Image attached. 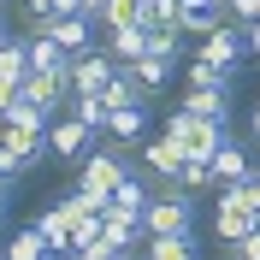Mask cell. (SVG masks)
<instances>
[{
	"label": "cell",
	"instance_id": "obj_1",
	"mask_svg": "<svg viewBox=\"0 0 260 260\" xmlns=\"http://www.w3.org/2000/svg\"><path fill=\"white\" fill-rule=\"evenodd\" d=\"M254 219H260V195H254V183H219V213H213V237L219 243H243L248 231H254Z\"/></svg>",
	"mask_w": 260,
	"mask_h": 260
},
{
	"label": "cell",
	"instance_id": "obj_2",
	"mask_svg": "<svg viewBox=\"0 0 260 260\" xmlns=\"http://www.w3.org/2000/svg\"><path fill=\"white\" fill-rule=\"evenodd\" d=\"M142 231H148V237H189V231H195V195L183 189V183H166V189L148 201Z\"/></svg>",
	"mask_w": 260,
	"mask_h": 260
},
{
	"label": "cell",
	"instance_id": "obj_3",
	"mask_svg": "<svg viewBox=\"0 0 260 260\" xmlns=\"http://www.w3.org/2000/svg\"><path fill=\"white\" fill-rule=\"evenodd\" d=\"M166 136H178V142L189 148V160H207L213 166V154L225 148L231 124H219V118H195L189 107H172V113H166Z\"/></svg>",
	"mask_w": 260,
	"mask_h": 260
},
{
	"label": "cell",
	"instance_id": "obj_4",
	"mask_svg": "<svg viewBox=\"0 0 260 260\" xmlns=\"http://www.w3.org/2000/svg\"><path fill=\"white\" fill-rule=\"evenodd\" d=\"M124 178H130V148L113 142V136L95 142V148H89V160L77 166V183H83V189H95V195H113Z\"/></svg>",
	"mask_w": 260,
	"mask_h": 260
},
{
	"label": "cell",
	"instance_id": "obj_5",
	"mask_svg": "<svg viewBox=\"0 0 260 260\" xmlns=\"http://www.w3.org/2000/svg\"><path fill=\"white\" fill-rule=\"evenodd\" d=\"M89 148H95V130L83 124V118H71V113L53 118V130H48V160H59V166H83V160H89Z\"/></svg>",
	"mask_w": 260,
	"mask_h": 260
},
{
	"label": "cell",
	"instance_id": "obj_6",
	"mask_svg": "<svg viewBox=\"0 0 260 260\" xmlns=\"http://www.w3.org/2000/svg\"><path fill=\"white\" fill-rule=\"evenodd\" d=\"M36 160H48V142L42 136H24V130H12V124H0V178H24Z\"/></svg>",
	"mask_w": 260,
	"mask_h": 260
},
{
	"label": "cell",
	"instance_id": "obj_7",
	"mask_svg": "<svg viewBox=\"0 0 260 260\" xmlns=\"http://www.w3.org/2000/svg\"><path fill=\"white\" fill-rule=\"evenodd\" d=\"M113 53L107 48H89V53H71V95H107L113 83Z\"/></svg>",
	"mask_w": 260,
	"mask_h": 260
},
{
	"label": "cell",
	"instance_id": "obj_8",
	"mask_svg": "<svg viewBox=\"0 0 260 260\" xmlns=\"http://www.w3.org/2000/svg\"><path fill=\"white\" fill-rule=\"evenodd\" d=\"M136 154H142V166H148V172H154L160 183H178L183 160H189V148H183L178 136H166V130H160V136H148V142L136 148Z\"/></svg>",
	"mask_w": 260,
	"mask_h": 260
},
{
	"label": "cell",
	"instance_id": "obj_9",
	"mask_svg": "<svg viewBox=\"0 0 260 260\" xmlns=\"http://www.w3.org/2000/svg\"><path fill=\"white\" fill-rule=\"evenodd\" d=\"M101 48L113 53V65H136L148 53V24H124V30H107V42Z\"/></svg>",
	"mask_w": 260,
	"mask_h": 260
},
{
	"label": "cell",
	"instance_id": "obj_10",
	"mask_svg": "<svg viewBox=\"0 0 260 260\" xmlns=\"http://www.w3.org/2000/svg\"><path fill=\"white\" fill-rule=\"evenodd\" d=\"M213 178H219V183H243V178H254V166H248V148L237 142V136H225V148L213 154Z\"/></svg>",
	"mask_w": 260,
	"mask_h": 260
},
{
	"label": "cell",
	"instance_id": "obj_11",
	"mask_svg": "<svg viewBox=\"0 0 260 260\" xmlns=\"http://www.w3.org/2000/svg\"><path fill=\"white\" fill-rule=\"evenodd\" d=\"M107 136L124 148H136L148 136V107H113V118H107Z\"/></svg>",
	"mask_w": 260,
	"mask_h": 260
},
{
	"label": "cell",
	"instance_id": "obj_12",
	"mask_svg": "<svg viewBox=\"0 0 260 260\" xmlns=\"http://www.w3.org/2000/svg\"><path fill=\"white\" fill-rule=\"evenodd\" d=\"M178 107H189L195 118H219V124H231V89H189Z\"/></svg>",
	"mask_w": 260,
	"mask_h": 260
},
{
	"label": "cell",
	"instance_id": "obj_13",
	"mask_svg": "<svg viewBox=\"0 0 260 260\" xmlns=\"http://www.w3.org/2000/svg\"><path fill=\"white\" fill-rule=\"evenodd\" d=\"M148 201H154V189H148L136 172H130V178L118 183L113 195H107V207H113V213H130V219H142V213H148Z\"/></svg>",
	"mask_w": 260,
	"mask_h": 260
},
{
	"label": "cell",
	"instance_id": "obj_14",
	"mask_svg": "<svg viewBox=\"0 0 260 260\" xmlns=\"http://www.w3.org/2000/svg\"><path fill=\"white\" fill-rule=\"evenodd\" d=\"M36 231H42V243H48L53 254H71V219H65L59 207H42V213H36Z\"/></svg>",
	"mask_w": 260,
	"mask_h": 260
},
{
	"label": "cell",
	"instance_id": "obj_15",
	"mask_svg": "<svg viewBox=\"0 0 260 260\" xmlns=\"http://www.w3.org/2000/svg\"><path fill=\"white\" fill-rule=\"evenodd\" d=\"M6 124H12V130H24V136H42V142H48V130H53V113L18 95V107H12V118H6Z\"/></svg>",
	"mask_w": 260,
	"mask_h": 260
},
{
	"label": "cell",
	"instance_id": "obj_16",
	"mask_svg": "<svg viewBox=\"0 0 260 260\" xmlns=\"http://www.w3.org/2000/svg\"><path fill=\"white\" fill-rule=\"evenodd\" d=\"M0 77L6 83L30 77V42H24V36H6V42H0Z\"/></svg>",
	"mask_w": 260,
	"mask_h": 260
},
{
	"label": "cell",
	"instance_id": "obj_17",
	"mask_svg": "<svg viewBox=\"0 0 260 260\" xmlns=\"http://www.w3.org/2000/svg\"><path fill=\"white\" fill-rule=\"evenodd\" d=\"M183 77H189V89H231V77H237V71H225V65H213V59H201V53H195V59L183 65Z\"/></svg>",
	"mask_w": 260,
	"mask_h": 260
},
{
	"label": "cell",
	"instance_id": "obj_18",
	"mask_svg": "<svg viewBox=\"0 0 260 260\" xmlns=\"http://www.w3.org/2000/svg\"><path fill=\"white\" fill-rule=\"evenodd\" d=\"M130 71H136V83H142L148 95H160L166 83H172V59H166V53H142V59L130 65Z\"/></svg>",
	"mask_w": 260,
	"mask_h": 260
},
{
	"label": "cell",
	"instance_id": "obj_19",
	"mask_svg": "<svg viewBox=\"0 0 260 260\" xmlns=\"http://www.w3.org/2000/svg\"><path fill=\"white\" fill-rule=\"evenodd\" d=\"M65 113H71V118H83L95 136H107V118H113V107H107L101 95H71V107H65Z\"/></svg>",
	"mask_w": 260,
	"mask_h": 260
},
{
	"label": "cell",
	"instance_id": "obj_20",
	"mask_svg": "<svg viewBox=\"0 0 260 260\" xmlns=\"http://www.w3.org/2000/svg\"><path fill=\"white\" fill-rule=\"evenodd\" d=\"M6 260H59L48 243H42V231H12V243H6Z\"/></svg>",
	"mask_w": 260,
	"mask_h": 260
},
{
	"label": "cell",
	"instance_id": "obj_21",
	"mask_svg": "<svg viewBox=\"0 0 260 260\" xmlns=\"http://www.w3.org/2000/svg\"><path fill=\"white\" fill-rule=\"evenodd\" d=\"M142 254L148 260H195V231L189 237H148Z\"/></svg>",
	"mask_w": 260,
	"mask_h": 260
},
{
	"label": "cell",
	"instance_id": "obj_22",
	"mask_svg": "<svg viewBox=\"0 0 260 260\" xmlns=\"http://www.w3.org/2000/svg\"><path fill=\"white\" fill-rule=\"evenodd\" d=\"M24 42H30V65H36V71H59V65H71V53H65L53 36H24Z\"/></svg>",
	"mask_w": 260,
	"mask_h": 260
},
{
	"label": "cell",
	"instance_id": "obj_23",
	"mask_svg": "<svg viewBox=\"0 0 260 260\" xmlns=\"http://www.w3.org/2000/svg\"><path fill=\"white\" fill-rule=\"evenodd\" d=\"M107 30H124V24H142V0H107V12H101Z\"/></svg>",
	"mask_w": 260,
	"mask_h": 260
},
{
	"label": "cell",
	"instance_id": "obj_24",
	"mask_svg": "<svg viewBox=\"0 0 260 260\" xmlns=\"http://www.w3.org/2000/svg\"><path fill=\"white\" fill-rule=\"evenodd\" d=\"M178 183H183V189H213V183H219V178H213V166L207 160H183V172H178Z\"/></svg>",
	"mask_w": 260,
	"mask_h": 260
},
{
	"label": "cell",
	"instance_id": "obj_25",
	"mask_svg": "<svg viewBox=\"0 0 260 260\" xmlns=\"http://www.w3.org/2000/svg\"><path fill=\"white\" fill-rule=\"evenodd\" d=\"M231 260H260V219H254V231L243 243H231Z\"/></svg>",
	"mask_w": 260,
	"mask_h": 260
},
{
	"label": "cell",
	"instance_id": "obj_26",
	"mask_svg": "<svg viewBox=\"0 0 260 260\" xmlns=\"http://www.w3.org/2000/svg\"><path fill=\"white\" fill-rule=\"evenodd\" d=\"M12 107H18V83H6V77H0V124L12 118Z\"/></svg>",
	"mask_w": 260,
	"mask_h": 260
},
{
	"label": "cell",
	"instance_id": "obj_27",
	"mask_svg": "<svg viewBox=\"0 0 260 260\" xmlns=\"http://www.w3.org/2000/svg\"><path fill=\"white\" fill-rule=\"evenodd\" d=\"M243 42H248V65H260V24H248Z\"/></svg>",
	"mask_w": 260,
	"mask_h": 260
},
{
	"label": "cell",
	"instance_id": "obj_28",
	"mask_svg": "<svg viewBox=\"0 0 260 260\" xmlns=\"http://www.w3.org/2000/svg\"><path fill=\"white\" fill-rule=\"evenodd\" d=\"M24 12H30V18H48V12H53V0H24Z\"/></svg>",
	"mask_w": 260,
	"mask_h": 260
},
{
	"label": "cell",
	"instance_id": "obj_29",
	"mask_svg": "<svg viewBox=\"0 0 260 260\" xmlns=\"http://www.w3.org/2000/svg\"><path fill=\"white\" fill-rule=\"evenodd\" d=\"M101 12H107V0H83V18H95V24H101Z\"/></svg>",
	"mask_w": 260,
	"mask_h": 260
},
{
	"label": "cell",
	"instance_id": "obj_30",
	"mask_svg": "<svg viewBox=\"0 0 260 260\" xmlns=\"http://www.w3.org/2000/svg\"><path fill=\"white\" fill-rule=\"evenodd\" d=\"M248 136L260 142V107H248Z\"/></svg>",
	"mask_w": 260,
	"mask_h": 260
},
{
	"label": "cell",
	"instance_id": "obj_31",
	"mask_svg": "<svg viewBox=\"0 0 260 260\" xmlns=\"http://www.w3.org/2000/svg\"><path fill=\"white\" fill-rule=\"evenodd\" d=\"M59 260H95V254H83V248H71V254H59Z\"/></svg>",
	"mask_w": 260,
	"mask_h": 260
},
{
	"label": "cell",
	"instance_id": "obj_32",
	"mask_svg": "<svg viewBox=\"0 0 260 260\" xmlns=\"http://www.w3.org/2000/svg\"><path fill=\"white\" fill-rule=\"evenodd\" d=\"M0 231H6V195H0Z\"/></svg>",
	"mask_w": 260,
	"mask_h": 260
},
{
	"label": "cell",
	"instance_id": "obj_33",
	"mask_svg": "<svg viewBox=\"0 0 260 260\" xmlns=\"http://www.w3.org/2000/svg\"><path fill=\"white\" fill-rule=\"evenodd\" d=\"M6 36H12V30H6V12H0V42H6Z\"/></svg>",
	"mask_w": 260,
	"mask_h": 260
},
{
	"label": "cell",
	"instance_id": "obj_34",
	"mask_svg": "<svg viewBox=\"0 0 260 260\" xmlns=\"http://www.w3.org/2000/svg\"><path fill=\"white\" fill-rule=\"evenodd\" d=\"M248 183H254V195H260V166H254V178H248Z\"/></svg>",
	"mask_w": 260,
	"mask_h": 260
},
{
	"label": "cell",
	"instance_id": "obj_35",
	"mask_svg": "<svg viewBox=\"0 0 260 260\" xmlns=\"http://www.w3.org/2000/svg\"><path fill=\"white\" fill-rule=\"evenodd\" d=\"M6 189H12V178H0V195H6Z\"/></svg>",
	"mask_w": 260,
	"mask_h": 260
},
{
	"label": "cell",
	"instance_id": "obj_36",
	"mask_svg": "<svg viewBox=\"0 0 260 260\" xmlns=\"http://www.w3.org/2000/svg\"><path fill=\"white\" fill-rule=\"evenodd\" d=\"M213 6H225V12H231V0H213Z\"/></svg>",
	"mask_w": 260,
	"mask_h": 260
},
{
	"label": "cell",
	"instance_id": "obj_37",
	"mask_svg": "<svg viewBox=\"0 0 260 260\" xmlns=\"http://www.w3.org/2000/svg\"><path fill=\"white\" fill-rule=\"evenodd\" d=\"M130 260H148V254H130Z\"/></svg>",
	"mask_w": 260,
	"mask_h": 260
},
{
	"label": "cell",
	"instance_id": "obj_38",
	"mask_svg": "<svg viewBox=\"0 0 260 260\" xmlns=\"http://www.w3.org/2000/svg\"><path fill=\"white\" fill-rule=\"evenodd\" d=\"M0 12H6V0H0Z\"/></svg>",
	"mask_w": 260,
	"mask_h": 260
},
{
	"label": "cell",
	"instance_id": "obj_39",
	"mask_svg": "<svg viewBox=\"0 0 260 260\" xmlns=\"http://www.w3.org/2000/svg\"><path fill=\"white\" fill-rule=\"evenodd\" d=\"M142 6H148V0H142Z\"/></svg>",
	"mask_w": 260,
	"mask_h": 260
},
{
	"label": "cell",
	"instance_id": "obj_40",
	"mask_svg": "<svg viewBox=\"0 0 260 260\" xmlns=\"http://www.w3.org/2000/svg\"><path fill=\"white\" fill-rule=\"evenodd\" d=\"M0 260H6V254H0Z\"/></svg>",
	"mask_w": 260,
	"mask_h": 260
}]
</instances>
